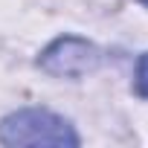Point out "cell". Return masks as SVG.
<instances>
[{"instance_id":"obj_4","label":"cell","mask_w":148,"mask_h":148,"mask_svg":"<svg viewBox=\"0 0 148 148\" xmlns=\"http://www.w3.org/2000/svg\"><path fill=\"white\" fill-rule=\"evenodd\" d=\"M139 3H145V6H148V0H139Z\"/></svg>"},{"instance_id":"obj_1","label":"cell","mask_w":148,"mask_h":148,"mask_svg":"<svg viewBox=\"0 0 148 148\" xmlns=\"http://www.w3.org/2000/svg\"><path fill=\"white\" fill-rule=\"evenodd\" d=\"M0 142L9 148L21 145H52V148H76L79 134L73 125L44 108H23L18 113H9L0 122Z\"/></svg>"},{"instance_id":"obj_2","label":"cell","mask_w":148,"mask_h":148,"mask_svg":"<svg viewBox=\"0 0 148 148\" xmlns=\"http://www.w3.org/2000/svg\"><path fill=\"white\" fill-rule=\"evenodd\" d=\"M38 67L49 76H64V79H79V76H87L99 67V49L84 41V38H76V35H64L58 41H52L41 58H38Z\"/></svg>"},{"instance_id":"obj_3","label":"cell","mask_w":148,"mask_h":148,"mask_svg":"<svg viewBox=\"0 0 148 148\" xmlns=\"http://www.w3.org/2000/svg\"><path fill=\"white\" fill-rule=\"evenodd\" d=\"M136 93L148 99V52H145V55L139 58V64H136Z\"/></svg>"}]
</instances>
